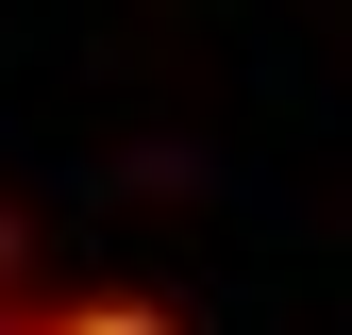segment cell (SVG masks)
Returning <instances> with one entry per match:
<instances>
[{"instance_id":"obj_1","label":"cell","mask_w":352,"mask_h":335,"mask_svg":"<svg viewBox=\"0 0 352 335\" xmlns=\"http://www.w3.org/2000/svg\"><path fill=\"white\" fill-rule=\"evenodd\" d=\"M0 335H168L151 285H34L17 235H0Z\"/></svg>"}]
</instances>
